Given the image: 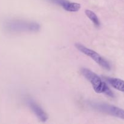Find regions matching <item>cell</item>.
Segmentation results:
<instances>
[{"instance_id":"6da1fadb","label":"cell","mask_w":124,"mask_h":124,"mask_svg":"<svg viewBox=\"0 0 124 124\" xmlns=\"http://www.w3.org/2000/svg\"><path fill=\"white\" fill-rule=\"evenodd\" d=\"M4 29L10 33L38 32L41 26L38 23L22 19H9L5 22Z\"/></svg>"},{"instance_id":"7a4b0ae2","label":"cell","mask_w":124,"mask_h":124,"mask_svg":"<svg viewBox=\"0 0 124 124\" xmlns=\"http://www.w3.org/2000/svg\"><path fill=\"white\" fill-rule=\"evenodd\" d=\"M81 73L84 77L90 82L94 92L98 93H104L111 98L115 96L113 92L110 89L101 78L96 73L86 68L81 69Z\"/></svg>"},{"instance_id":"3957f363","label":"cell","mask_w":124,"mask_h":124,"mask_svg":"<svg viewBox=\"0 0 124 124\" xmlns=\"http://www.w3.org/2000/svg\"><path fill=\"white\" fill-rule=\"evenodd\" d=\"M88 105L96 111L124 119V110L121 108L107 103L98 102H89Z\"/></svg>"},{"instance_id":"277c9868","label":"cell","mask_w":124,"mask_h":124,"mask_svg":"<svg viewBox=\"0 0 124 124\" xmlns=\"http://www.w3.org/2000/svg\"><path fill=\"white\" fill-rule=\"evenodd\" d=\"M75 47L79 52L84 54L85 55L92 58L97 64H99L101 67L104 68V69L107 70H111V65H110V63L96 52L90 49V48H88L86 46L79 43H76L75 44Z\"/></svg>"},{"instance_id":"5b68a950","label":"cell","mask_w":124,"mask_h":124,"mask_svg":"<svg viewBox=\"0 0 124 124\" xmlns=\"http://www.w3.org/2000/svg\"><path fill=\"white\" fill-rule=\"evenodd\" d=\"M26 102L30 110L32 111V112L35 114V116L40 121L45 122L48 120V117L47 114L36 102L33 101V99L28 98L26 99Z\"/></svg>"},{"instance_id":"8992f818","label":"cell","mask_w":124,"mask_h":124,"mask_svg":"<svg viewBox=\"0 0 124 124\" xmlns=\"http://www.w3.org/2000/svg\"><path fill=\"white\" fill-rule=\"evenodd\" d=\"M54 4L62 7L65 10L70 12H76L81 8V4L77 2H71L69 0H47Z\"/></svg>"},{"instance_id":"52a82bcc","label":"cell","mask_w":124,"mask_h":124,"mask_svg":"<svg viewBox=\"0 0 124 124\" xmlns=\"http://www.w3.org/2000/svg\"><path fill=\"white\" fill-rule=\"evenodd\" d=\"M106 81L115 89L124 93V81L119 78L104 77Z\"/></svg>"},{"instance_id":"ba28073f","label":"cell","mask_w":124,"mask_h":124,"mask_svg":"<svg viewBox=\"0 0 124 124\" xmlns=\"http://www.w3.org/2000/svg\"><path fill=\"white\" fill-rule=\"evenodd\" d=\"M85 15H87V16L92 21V23L94 24V25H95L96 27H99L100 26V21H99L98 16L96 15V13H94V12L90 10H85Z\"/></svg>"}]
</instances>
